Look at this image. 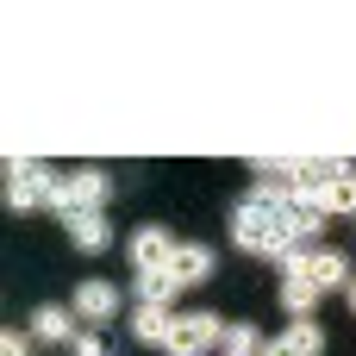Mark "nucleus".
Listing matches in <instances>:
<instances>
[{
  "label": "nucleus",
  "instance_id": "nucleus-7",
  "mask_svg": "<svg viewBox=\"0 0 356 356\" xmlns=\"http://www.w3.org/2000/svg\"><path fill=\"white\" fill-rule=\"evenodd\" d=\"M119 307H125V300H119L113 282H81V288H75V319H88V325H113Z\"/></svg>",
  "mask_w": 356,
  "mask_h": 356
},
{
  "label": "nucleus",
  "instance_id": "nucleus-4",
  "mask_svg": "<svg viewBox=\"0 0 356 356\" xmlns=\"http://www.w3.org/2000/svg\"><path fill=\"white\" fill-rule=\"evenodd\" d=\"M50 194H56V175H50V163H13V181H6V207H13V213L50 207Z\"/></svg>",
  "mask_w": 356,
  "mask_h": 356
},
{
  "label": "nucleus",
  "instance_id": "nucleus-12",
  "mask_svg": "<svg viewBox=\"0 0 356 356\" xmlns=\"http://www.w3.org/2000/svg\"><path fill=\"white\" fill-rule=\"evenodd\" d=\"M169 275H175L181 288L207 282V275H213V250H207V244H175V263H169Z\"/></svg>",
  "mask_w": 356,
  "mask_h": 356
},
{
  "label": "nucleus",
  "instance_id": "nucleus-19",
  "mask_svg": "<svg viewBox=\"0 0 356 356\" xmlns=\"http://www.w3.org/2000/svg\"><path fill=\"white\" fill-rule=\"evenodd\" d=\"M219 356H225V350H219Z\"/></svg>",
  "mask_w": 356,
  "mask_h": 356
},
{
  "label": "nucleus",
  "instance_id": "nucleus-15",
  "mask_svg": "<svg viewBox=\"0 0 356 356\" xmlns=\"http://www.w3.org/2000/svg\"><path fill=\"white\" fill-rule=\"evenodd\" d=\"M225 356H263V338H257V325H225Z\"/></svg>",
  "mask_w": 356,
  "mask_h": 356
},
{
  "label": "nucleus",
  "instance_id": "nucleus-10",
  "mask_svg": "<svg viewBox=\"0 0 356 356\" xmlns=\"http://www.w3.org/2000/svg\"><path fill=\"white\" fill-rule=\"evenodd\" d=\"M31 338L38 344H75L81 332H75V307H38L31 313Z\"/></svg>",
  "mask_w": 356,
  "mask_h": 356
},
{
  "label": "nucleus",
  "instance_id": "nucleus-1",
  "mask_svg": "<svg viewBox=\"0 0 356 356\" xmlns=\"http://www.w3.org/2000/svg\"><path fill=\"white\" fill-rule=\"evenodd\" d=\"M319 232V213L313 207H300V200H288V194H269V188H257L238 213H232V238H238V250H250V257H288V250H300V238H313Z\"/></svg>",
  "mask_w": 356,
  "mask_h": 356
},
{
  "label": "nucleus",
  "instance_id": "nucleus-17",
  "mask_svg": "<svg viewBox=\"0 0 356 356\" xmlns=\"http://www.w3.org/2000/svg\"><path fill=\"white\" fill-rule=\"evenodd\" d=\"M0 356H31L25 350V332H6V338H0Z\"/></svg>",
  "mask_w": 356,
  "mask_h": 356
},
{
  "label": "nucleus",
  "instance_id": "nucleus-18",
  "mask_svg": "<svg viewBox=\"0 0 356 356\" xmlns=\"http://www.w3.org/2000/svg\"><path fill=\"white\" fill-rule=\"evenodd\" d=\"M344 300H350V313H356V282H350V288H344Z\"/></svg>",
  "mask_w": 356,
  "mask_h": 356
},
{
  "label": "nucleus",
  "instance_id": "nucleus-16",
  "mask_svg": "<svg viewBox=\"0 0 356 356\" xmlns=\"http://www.w3.org/2000/svg\"><path fill=\"white\" fill-rule=\"evenodd\" d=\"M75 356H106V344H100L94 332H81V338H75Z\"/></svg>",
  "mask_w": 356,
  "mask_h": 356
},
{
  "label": "nucleus",
  "instance_id": "nucleus-3",
  "mask_svg": "<svg viewBox=\"0 0 356 356\" xmlns=\"http://www.w3.org/2000/svg\"><path fill=\"white\" fill-rule=\"evenodd\" d=\"M225 344V319L219 313H188V319H175V332H169V356H207Z\"/></svg>",
  "mask_w": 356,
  "mask_h": 356
},
{
  "label": "nucleus",
  "instance_id": "nucleus-5",
  "mask_svg": "<svg viewBox=\"0 0 356 356\" xmlns=\"http://www.w3.org/2000/svg\"><path fill=\"white\" fill-rule=\"evenodd\" d=\"M313 213H319V219H350L356 213V169L350 163H332V175H325L319 194H313Z\"/></svg>",
  "mask_w": 356,
  "mask_h": 356
},
{
  "label": "nucleus",
  "instance_id": "nucleus-6",
  "mask_svg": "<svg viewBox=\"0 0 356 356\" xmlns=\"http://www.w3.org/2000/svg\"><path fill=\"white\" fill-rule=\"evenodd\" d=\"M131 263H138V275H163V269L175 263V238H169L163 225L131 232Z\"/></svg>",
  "mask_w": 356,
  "mask_h": 356
},
{
  "label": "nucleus",
  "instance_id": "nucleus-14",
  "mask_svg": "<svg viewBox=\"0 0 356 356\" xmlns=\"http://www.w3.org/2000/svg\"><path fill=\"white\" fill-rule=\"evenodd\" d=\"M175 288H181V282H175L169 269H163V275H138V300H144V307H169Z\"/></svg>",
  "mask_w": 356,
  "mask_h": 356
},
{
  "label": "nucleus",
  "instance_id": "nucleus-8",
  "mask_svg": "<svg viewBox=\"0 0 356 356\" xmlns=\"http://www.w3.org/2000/svg\"><path fill=\"white\" fill-rule=\"evenodd\" d=\"M319 350H325V332H319L313 319H294L282 338H269V344H263V356H319Z\"/></svg>",
  "mask_w": 356,
  "mask_h": 356
},
{
  "label": "nucleus",
  "instance_id": "nucleus-2",
  "mask_svg": "<svg viewBox=\"0 0 356 356\" xmlns=\"http://www.w3.org/2000/svg\"><path fill=\"white\" fill-rule=\"evenodd\" d=\"M106 169H69V175H56V194H50V207H56V219H81V213H100V200H106Z\"/></svg>",
  "mask_w": 356,
  "mask_h": 356
},
{
  "label": "nucleus",
  "instance_id": "nucleus-11",
  "mask_svg": "<svg viewBox=\"0 0 356 356\" xmlns=\"http://www.w3.org/2000/svg\"><path fill=\"white\" fill-rule=\"evenodd\" d=\"M63 232H69V244L75 250H106L113 244V225H106V213H81V219H63Z\"/></svg>",
  "mask_w": 356,
  "mask_h": 356
},
{
  "label": "nucleus",
  "instance_id": "nucleus-13",
  "mask_svg": "<svg viewBox=\"0 0 356 356\" xmlns=\"http://www.w3.org/2000/svg\"><path fill=\"white\" fill-rule=\"evenodd\" d=\"M169 332H175L169 307H144V300H138V313H131V338H138V344H169Z\"/></svg>",
  "mask_w": 356,
  "mask_h": 356
},
{
  "label": "nucleus",
  "instance_id": "nucleus-9",
  "mask_svg": "<svg viewBox=\"0 0 356 356\" xmlns=\"http://www.w3.org/2000/svg\"><path fill=\"white\" fill-rule=\"evenodd\" d=\"M307 275H313V288L319 294H332V288H350V257L344 250H307Z\"/></svg>",
  "mask_w": 356,
  "mask_h": 356
}]
</instances>
